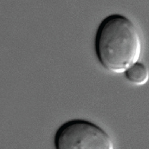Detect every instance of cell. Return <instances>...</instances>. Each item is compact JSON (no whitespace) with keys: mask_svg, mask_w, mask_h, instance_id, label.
<instances>
[{"mask_svg":"<svg viewBox=\"0 0 149 149\" xmlns=\"http://www.w3.org/2000/svg\"><path fill=\"white\" fill-rule=\"evenodd\" d=\"M142 47L139 30L127 17L112 14L100 23L95 38V51L100 63L108 71L124 73L139 62Z\"/></svg>","mask_w":149,"mask_h":149,"instance_id":"obj_1","label":"cell"},{"mask_svg":"<svg viewBox=\"0 0 149 149\" xmlns=\"http://www.w3.org/2000/svg\"><path fill=\"white\" fill-rule=\"evenodd\" d=\"M55 149H114L111 137L93 122L74 119L61 125L54 136Z\"/></svg>","mask_w":149,"mask_h":149,"instance_id":"obj_2","label":"cell"},{"mask_svg":"<svg viewBox=\"0 0 149 149\" xmlns=\"http://www.w3.org/2000/svg\"><path fill=\"white\" fill-rule=\"evenodd\" d=\"M125 77L133 85L137 86L145 85L149 80V71L143 63L137 62L124 72Z\"/></svg>","mask_w":149,"mask_h":149,"instance_id":"obj_3","label":"cell"}]
</instances>
